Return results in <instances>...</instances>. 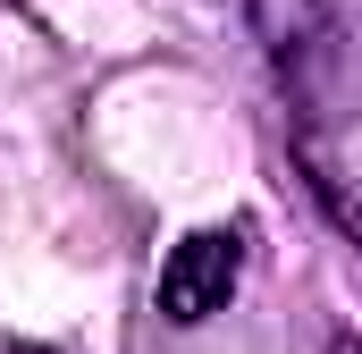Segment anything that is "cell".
Here are the masks:
<instances>
[{
	"label": "cell",
	"mask_w": 362,
	"mask_h": 354,
	"mask_svg": "<svg viewBox=\"0 0 362 354\" xmlns=\"http://www.w3.org/2000/svg\"><path fill=\"white\" fill-rule=\"evenodd\" d=\"M295 169H303V185H312V202L337 219V236H346V245L362 253V185L337 169L329 152H312V144H295Z\"/></svg>",
	"instance_id": "3"
},
{
	"label": "cell",
	"mask_w": 362,
	"mask_h": 354,
	"mask_svg": "<svg viewBox=\"0 0 362 354\" xmlns=\"http://www.w3.org/2000/svg\"><path fill=\"white\" fill-rule=\"evenodd\" d=\"M8 354H59V346H34V338H17V346H8Z\"/></svg>",
	"instance_id": "5"
},
{
	"label": "cell",
	"mask_w": 362,
	"mask_h": 354,
	"mask_svg": "<svg viewBox=\"0 0 362 354\" xmlns=\"http://www.w3.org/2000/svg\"><path fill=\"white\" fill-rule=\"evenodd\" d=\"M245 17H253L262 59L286 68V76H312V68L337 51V8H329V0H245Z\"/></svg>",
	"instance_id": "2"
},
{
	"label": "cell",
	"mask_w": 362,
	"mask_h": 354,
	"mask_svg": "<svg viewBox=\"0 0 362 354\" xmlns=\"http://www.w3.org/2000/svg\"><path fill=\"white\" fill-rule=\"evenodd\" d=\"M236 278H245V228H194V236H177L169 262H160V321L169 329H202L211 312H228Z\"/></svg>",
	"instance_id": "1"
},
{
	"label": "cell",
	"mask_w": 362,
	"mask_h": 354,
	"mask_svg": "<svg viewBox=\"0 0 362 354\" xmlns=\"http://www.w3.org/2000/svg\"><path fill=\"white\" fill-rule=\"evenodd\" d=\"M329 354H362V338H354V329H337V338H329Z\"/></svg>",
	"instance_id": "4"
}]
</instances>
